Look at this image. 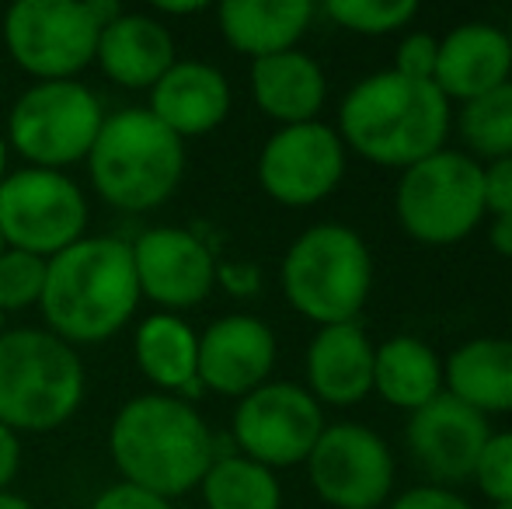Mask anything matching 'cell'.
Here are the masks:
<instances>
[{
  "instance_id": "obj_33",
  "label": "cell",
  "mask_w": 512,
  "mask_h": 509,
  "mask_svg": "<svg viewBox=\"0 0 512 509\" xmlns=\"http://www.w3.org/2000/svg\"><path fill=\"white\" fill-rule=\"evenodd\" d=\"M91 509H171V503L161 496H154V492L140 489V485L115 482V485H108L95 503H91Z\"/></svg>"
},
{
  "instance_id": "obj_8",
  "label": "cell",
  "mask_w": 512,
  "mask_h": 509,
  "mask_svg": "<svg viewBox=\"0 0 512 509\" xmlns=\"http://www.w3.org/2000/svg\"><path fill=\"white\" fill-rule=\"evenodd\" d=\"M102 123L105 112L95 91L77 81H42L14 102L7 140L32 168L60 171L91 154Z\"/></svg>"
},
{
  "instance_id": "obj_43",
  "label": "cell",
  "mask_w": 512,
  "mask_h": 509,
  "mask_svg": "<svg viewBox=\"0 0 512 509\" xmlns=\"http://www.w3.org/2000/svg\"><path fill=\"white\" fill-rule=\"evenodd\" d=\"M509 35V49H512V32H506Z\"/></svg>"
},
{
  "instance_id": "obj_35",
  "label": "cell",
  "mask_w": 512,
  "mask_h": 509,
  "mask_svg": "<svg viewBox=\"0 0 512 509\" xmlns=\"http://www.w3.org/2000/svg\"><path fill=\"white\" fill-rule=\"evenodd\" d=\"M21 468V443L18 433L7 426H0V492H7V485L18 478Z\"/></svg>"
},
{
  "instance_id": "obj_41",
  "label": "cell",
  "mask_w": 512,
  "mask_h": 509,
  "mask_svg": "<svg viewBox=\"0 0 512 509\" xmlns=\"http://www.w3.org/2000/svg\"><path fill=\"white\" fill-rule=\"evenodd\" d=\"M0 335H4V314H0Z\"/></svg>"
},
{
  "instance_id": "obj_11",
  "label": "cell",
  "mask_w": 512,
  "mask_h": 509,
  "mask_svg": "<svg viewBox=\"0 0 512 509\" xmlns=\"http://www.w3.org/2000/svg\"><path fill=\"white\" fill-rule=\"evenodd\" d=\"M324 433V412L300 384L276 381L244 394L234 412V443L262 468H293L307 461Z\"/></svg>"
},
{
  "instance_id": "obj_34",
  "label": "cell",
  "mask_w": 512,
  "mask_h": 509,
  "mask_svg": "<svg viewBox=\"0 0 512 509\" xmlns=\"http://www.w3.org/2000/svg\"><path fill=\"white\" fill-rule=\"evenodd\" d=\"M391 509H471V503H464L457 492L443 489V485H418V489L401 492Z\"/></svg>"
},
{
  "instance_id": "obj_5",
  "label": "cell",
  "mask_w": 512,
  "mask_h": 509,
  "mask_svg": "<svg viewBox=\"0 0 512 509\" xmlns=\"http://www.w3.org/2000/svg\"><path fill=\"white\" fill-rule=\"evenodd\" d=\"M84 398V363L46 328L0 335V426L14 433L60 429Z\"/></svg>"
},
{
  "instance_id": "obj_16",
  "label": "cell",
  "mask_w": 512,
  "mask_h": 509,
  "mask_svg": "<svg viewBox=\"0 0 512 509\" xmlns=\"http://www.w3.org/2000/svg\"><path fill=\"white\" fill-rule=\"evenodd\" d=\"M272 367H276V335L251 314H227L199 335L196 374L203 391L244 398L255 387L269 384Z\"/></svg>"
},
{
  "instance_id": "obj_10",
  "label": "cell",
  "mask_w": 512,
  "mask_h": 509,
  "mask_svg": "<svg viewBox=\"0 0 512 509\" xmlns=\"http://www.w3.org/2000/svg\"><path fill=\"white\" fill-rule=\"evenodd\" d=\"M102 21L81 0H18L4 14L11 60L42 81H74L95 60Z\"/></svg>"
},
{
  "instance_id": "obj_44",
  "label": "cell",
  "mask_w": 512,
  "mask_h": 509,
  "mask_svg": "<svg viewBox=\"0 0 512 509\" xmlns=\"http://www.w3.org/2000/svg\"><path fill=\"white\" fill-rule=\"evenodd\" d=\"M492 509H512V506H492Z\"/></svg>"
},
{
  "instance_id": "obj_17",
  "label": "cell",
  "mask_w": 512,
  "mask_h": 509,
  "mask_svg": "<svg viewBox=\"0 0 512 509\" xmlns=\"http://www.w3.org/2000/svg\"><path fill=\"white\" fill-rule=\"evenodd\" d=\"M506 81H512V49L502 28L464 21L439 39L432 84L443 91L446 102H474Z\"/></svg>"
},
{
  "instance_id": "obj_40",
  "label": "cell",
  "mask_w": 512,
  "mask_h": 509,
  "mask_svg": "<svg viewBox=\"0 0 512 509\" xmlns=\"http://www.w3.org/2000/svg\"><path fill=\"white\" fill-rule=\"evenodd\" d=\"M0 168H4V143H0Z\"/></svg>"
},
{
  "instance_id": "obj_12",
  "label": "cell",
  "mask_w": 512,
  "mask_h": 509,
  "mask_svg": "<svg viewBox=\"0 0 512 509\" xmlns=\"http://www.w3.org/2000/svg\"><path fill=\"white\" fill-rule=\"evenodd\" d=\"M314 492L335 509H380L394 489V454L384 436L359 422L324 426L307 457Z\"/></svg>"
},
{
  "instance_id": "obj_26",
  "label": "cell",
  "mask_w": 512,
  "mask_h": 509,
  "mask_svg": "<svg viewBox=\"0 0 512 509\" xmlns=\"http://www.w3.org/2000/svg\"><path fill=\"white\" fill-rule=\"evenodd\" d=\"M206 509H279L283 489L269 468L248 461L244 454L216 457L199 482Z\"/></svg>"
},
{
  "instance_id": "obj_36",
  "label": "cell",
  "mask_w": 512,
  "mask_h": 509,
  "mask_svg": "<svg viewBox=\"0 0 512 509\" xmlns=\"http://www.w3.org/2000/svg\"><path fill=\"white\" fill-rule=\"evenodd\" d=\"M216 279L230 293H241V297L258 290V269H251V265H223V269H216Z\"/></svg>"
},
{
  "instance_id": "obj_3",
  "label": "cell",
  "mask_w": 512,
  "mask_h": 509,
  "mask_svg": "<svg viewBox=\"0 0 512 509\" xmlns=\"http://www.w3.org/2000/svg\"><path fill=\"white\" fill-rule=\"evenodd\" d=\"M450 102L432 81L380 70L345 95L338 136L359 157L384 168H411L443 150L450 133Z\"/></svg>"
},
{
  "instance_id": "obj_29",
  "label": "cell",
  "mask_w": 512,
  "mask_h": 509,
  "mask_svg": "<svg viewBox=\"0 0 512 509\" xmlns=\"http://www.w3.org/2000/svg\"><path fill=\"white\" fill-rule=\"evenodd\" d=\"M46 286V258L4 248L0 255V314L39 304Z\"/></svg>"
},
{
  "instance_id": "obj_9",
  "label": "cell",
  "mask_w": 512,
  "mask_h": 509,
  "mask_svg": "<svg viewBox=\"0 0 512 509\" xmlns=\"http://www.w3.org/2000/svg\"><path fill=\"white\" fill-rule=\"evenodd\" d=\"M88 227V199L63 171L21 168L0 178V238L7 248L53 258Z\"/></svg>"
},
{
  "instance_id": "obj_38",
  "label": "cell",
  "mask_w": 512,
  "mask_h": 509,
  "mask_svg": "<svg viewBox=\"0 0 512 509\" xmlns=\"http://www.w3.org/2000/svg\"><path fill=\"white\" fill-rule=\"evenodd\" d=\"M203 0H192V4H168V0H161L157 4V11H164V14H196V11H203Z\"/></svg>"
},
{
  "instance_id": "obj_14",
  "label": "cell",
  "mask_w": 512,
  "mask_h": 509,
  "mask_svg": "<svg viewBox=\"0 0 512 509\" xmlns=\"http://www.w3.org/2000/svg\"><path fill=\"white\" fill-rule=\"evenodd\" d=\"M136 269V286L140 297L154 300L171 311L196 307L209 297L216 283V262L213 252L182 227H154L143 231L129 245Z\"/></svg>"
},
{
  "instance_id": "obj_20",
  "label": "cell",
  "mask_w": 512,
  "mask_h": 509,
  "mask_svg": "<svg viewBox=\"0 0 512 509\" xmlns=\"http://www.w3.org/2000/svg\"><path fill=\"white\" fill-rule=\"evenodd\" d=\"M95 60L108 81L129 91H150L175 67V39L150 14H119L98 35Z\"/></svg>"
},
{
  "instance_id": "obj_4",
  "label": "cell",
  "mask_w": 512,
  "mask_h": 509,
  "mask_svg": "<svg viewBox=\"0 0 512 509\" xmlns=\"http://www.w3.org/2000/svg\"><path fill=\"white\" fill-rule=\"evenodd\" d=\"M91 182L108 206L143 213L168 203L185 175V143L147 109L108 116L88 154Z\"/></svg>"
},
{
  "instance_id": "obj_7",
  "label": "cell",
  "mask_w": 512,
  "mask_h": 509,
  "mask_svg": "<svg viewBox=\"0 0 512 509\" xmlns=\"http://www.w3.org/2000/svg\"><path fill=\"white\" fill-rule=\"evenodd\" d=\"M394 213L422 245H457L485 220L481 164L460 150H436L401 171Z\"/></svg>"
},
{
  "instance_id": "obj_21",
  "label": "cell",
  "mask_w": 512,
  "mask_h": 509,
  "mask_svg": "<svg viewBox=\"0 0 512 509\" xmlns=\"http://www.w3.org/2000/svg\"><path fill=\"white\" fill-rule=\"evenodd\" d=\"M251 95L269 119L283 126H300L314 123L317 112L324 109L328 81L314 56L286 49V53L251 63Z\"/></svg>"
},
{
  "instance_id": "obj_25",
  "label": "cell",
  "mask_w": 512,
  "mask_h": 509,
  "mask_svg": "<svg viewBox=\"0 0 512 509\" xmlns=\"http://www.w3.org/2000/svg\"><path fill=\"white\" fill-rule=\"evenodd\" d=\"M373 391L394 408L418 412L443 391V360L429 342L394 335L373 356Z\"/></svg>"
},
{
  "instance_id": "obj_30",
  "label": "cell",
  "mask_w": 512,
  "mask_h": 509,
  "mask_svg": "<svg viewBox=\"0 0 512 509\" xmlns=\"http://www.w3.org/2000/svg\"><path fill=\"white\" fill-rule=\"evenodd\" d=\"M471 478L495 506H512V433L488 436Z\"/></svg>"
},
{
  "instance_id": "obj_22",
  "label": "cell",
  "mask_w": 512,
  "mask_h": 509,
  "mask_svg": "<svg viewBox=\"0 0 512 509\" xmlns=\"http://www.w3.org/2000/svg\"><path fill=\"white\" fill-rule=\"evenodd\" d=\"M220 32L237 53L251 60L297 49L300 35L314 18V4L307 0H227L216 7Z\"/></svg>"
},
{
  "instance_id": "obj_39",
  "label": "cell",
  "mask_w": 512,
  "mask_h": 509,
  "mask_svg": "<svg viewBox=\"0 0 512 509\" xmlns=\"http://www.w3.org/2000/svg\"><path fill=\"white\" fill-rule=\"evenodd\" d=\"M0 509H32V503H25V499L14 496V492H0Z\"/></svg>"
},
{
  "instance_id": "obj_31",
  "label": "cell",
  "mask_w": 512,
  "mask_h": 509,
  "mask_svg": "<svg viewBox=\"0 0 512 509\" xmlns=\"http://www.w3.org/2000/svg\"><path fill=\"white\" fill-rule=\"evenodd\" d=\"M436 53H439V39H432L429 32H415L408 39H401L394 70L405 77H415V81H432V74H436Z\"/></svg>"
},
{
  "instance_id": "obj_2",
  "label": "cell",
  "mask_w": 512,
  "mask_h": 509,
  "mask_svg": "<svg viewBox=\"0 0 512 509\" xmlns=\"http://www.w3.org/2000/svg\"><path fill=\"white\" fill-rule=\"evenodd\" d=\"M140 304L133 252L119 238H81L46 262L42 314L67 346L112 339Z\"/></svg>"
},
{
  "instance_id": "obj_19",
  "label": "cell",
  "mask_w": 512,
  "mask_h": 509,
  "mask_svg": "<svg viewBox=\"0 0 512 509\" xmlns=\"http://www.w3.org/2000/svg\"><path fill=\"white\" fill-rule=\"evenodd\" d=\"M373 356L377 346L356 321L321 328L307 346V391L317 405H359L373 391Z\"/></svg>"
},
{
  "instance_id": "obj_28",
  "label": "cell",
  "mask_w": 512,
  "mask_h": 509,
  "mask_svg": "<svg viewBox=\"0 0 512 509\" xmlns=\"http://www.w3.org/2000/svg\"><path fill=\"white\" fill-rule=\"evenodd\" d=\"M324 14L349 32L391 35L415 18L418 7L411 0H380V4L377 0H331V4H324Z\"/></svg>"
},
{
  "instance_id": "obj_42",
  "label": "cell",
  "mask_w": 512,
  "mask_h": 509,
  "mask_svg": "<svg viewBox=\"0 0 512 509\" xmlns=\"http://www.w3.org/2000/svg\"><path fill=\"white\" fill-rule=\"evenodd\" d=\"M4 248H7V245H4V238H0V255H4Z\"/></svg>"
},
{
  "instance_id": "obj_24",
  "label": "cell",
  "mask_w": 512,
  "mask_h": 509,
  "mask_svg": "<svg viewBox=\"0 0 512 509\" xmlns=\"http://www.w3.org/2000/svg\"><path fill=\"white\" fill-rule=\"evenodd\" d=\"M136 367L154 387L171 394H185V398H199L203 384H199L196 363H199V335L185 325L182 318L161 311L150 314L140 325L133 342Z\"/></svg>"
},
{
  "instance_id": "obj_18",
  "label": "cell",
  "mask_w": 512,
  "mask_h": 509,
  "mask_svg": "<svg viewBox=\"0 0 512 509\" xmlns=\"http://www.w3.org/2000/svg\"><path fill=\"white\" fill-rule=\"evenodd\" d=\"M150 116L178 140L216 129L230 112V84L216 67L199 60H175V67L150 88Z\"/></svg>"
},
{
  "instance_id": "obj_27",
  "label": "cell",
  "mask_w": 512,
  "mask_h": 509,
  "mask_svg": "<svg viewBox=\"0 0 512 509\" xmlns=\"http://www.w3.org/2000/svg\"><path fill=\"white\" fill-rule=\"evenodd\" d=\"M460 136L474 154L488 157V161L512 157V81L499 84L474 102H464Z\"/></svg>"
},
{
  "instance_id": "obj_32",
  "label": "cell",
  "mask_w": 512,
  "mask_h": 509,
  "mask_svg": "<svg viewBox=\"0 0 512 509\" xmlns=\"http://www.w3.org/2000/svg\"><path fill=\"white\" fill-rule=\"evenodd\" d=\"M481 192H485V213L492 217L512 213V157L481 164Z\"/></svg>"
},
{
  "instance_id": "obj_15",
  "label": "cell",
  "mask_w": 512,
  "mask_h": 509,
  "mask_svg": "<svg viewBox=\"0 0 512 509\" xmlns=\"http://www.w3.org/2000/svg\"><path fill=\"white\" fill-rule=\"evenodd\" d=\"M488 436L492 426L485 415L457 401L450 391H439L408 419V447L418 468L436 478V485H457L471 478Z\"/></svg>"
},
{
  "instance_id": "obj_37",
  "label": "cell",
  "mask_w": 512,
  "mask_h": 509,
  "mask_svg": "<svg viewBox=\"0 0 512 509\" xmlns=\"http://www.w3.org/2000/svg\"><path fill=\"white\" fill-rule=\"evenodd\" d=\"M488 238H492V248L502 258H512V213H506V217H492Z\"/></svg>"
},
{
  "instance_id": "obj_1",
  "label": "cell",
  "mask_w": 512,
  "mask_h": 509,
  "mask_svg": "<svg viewBox=\"0 0 512 509\" xmlns=\"http://www.w3.org/2000/svg\"><path fill=\"white\" fill-rule=\"evenodd\" d=\"M108 450L122 482L168 503L196 489L216 461L209 426L175 394H140L126 401L108 429Z\"/></svg>"
},
{
  "instance_id": "obj_6",
  "label": "cell",
  "mask_w": 512,
  "mask_h": 509,
  "mask_svg": "<svg viewBox=\"0 0 512 509\" xmlns=\"http://www.w3.org/2000/svg\"><path fill=\"white\" fill-rule=\"evenodd\" d=\"M279 276L297 314L321 328L349 325L370 300L373 255L352 227L317 224L290 245Z\"/></svg>"
},
{
  "instance_id": "obj_13",
  "label": "cell",
  "mask_w": 512,
  "mask_h": 509,
  "mask_svg": "<svg viewBox=\"0 0 512 509\" xmlns=\"http://www.w3.org/2000/svg\"><path fill=\"white\" fill-rule=\"evenodd\" d=\"M345 175V143L324 123L283 126L258 157V182L276 203L304 210L338 189Z\"/></svg>"
},
{
  "instance_id": "obj_23",
  "label": "cell",
  "mask_w": 512,
  "mask_h": 509,
  "mask_svg": "<svg viewBox=\"0 0 512 509\" xmlns=\"http://www.w3.org/2000/svg\"><path fill=\"white\" fill-rule=\"evenodd\" d=\"M443 384L457 401L488 419L512 412V339H471L443 363Z\"/></svg>"
}]
</instances>
